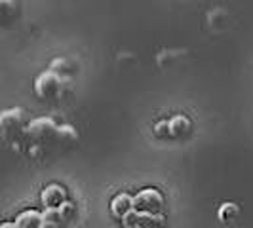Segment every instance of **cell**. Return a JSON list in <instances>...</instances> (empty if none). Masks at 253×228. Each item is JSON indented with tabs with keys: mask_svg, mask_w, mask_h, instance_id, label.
Here are the masks:
<instances>
[{
	"mask_svg": "<svg viewBox=\"0 0 253 228\" xmlns=\"http://www.w3.org/2000/svg\"><path fill=\"white\" fill-rule=\"evenodd\" d=\"M35 93L44 101H51L63 95V80L51 71H44L35 80Z\"/></svg>",
	"mask_w": 253,
	"mask_h": 228,
	"instance_id": "6da1fadb",
	"label": "cell"
},
{
	"mask_svg": "<svg viewBox=\"0 0 253 228\" xmlns=\"http://www.w3.org/2000/svg\"><path fill=\"white\" fill-rule=\"evenodd\" d=\"M133 207L139 213H149V215H158L164 209V196L156 189H145L133 196Z\"/></svg>",
	"mask_w": 253,
	"mask_h": 228,
	"instance_id": "7a4b0ae2",
	"label": "cell"
},
{
	"mask_svg": "<svg viewBox=\"0 0 253 228\" xmlns=\"http://www.w3.org/2000/svg\"><path fill=\"white\" fill-rule=\"evenodd\" d=\"M25 127V114L21 109H8L0 114V129L4 139H15L23 133Z\"/></svg>",
	"mask_w": 253,
	"mask_h": 228,
	"instance_id": "3957f363",
	"label": "cell"
},
{
	"mask_svg": "<svg viewBox=\"0 0 253 228\" xmlns=\"http://www.w3.org/2000/svg\"><path fill=\"white\" fill-rule=\"evenodd\" d=\"M57 127L59 126H57L51 118L42 116V118L33 120V122L27 126L25 131L31 141H35V143H46V141L55 139V135H57Z\"/></svg>",
	"mask_w": 253,
	"mask_h": 228,
	"instance_id": "277c9868",
	"label": "cell"
},
{
	"mask_svg": "<svg viewBox=\"0 0 253 228\" xmlns=\"http://www.w3.org/2000/svg\"><path fill=\"white\" fill-rule=\"evenodd\" d=\"M40 200L42 203L46 205V209L48 207H61L65 202H67V192L61 185H48V187H44L42 190V194H40Z\"/></svg>",
	"mask_w": 253,
	"mask_h": 228,
	"instance_id": "5b68a950",
	"label": "cell"
},
{
	"mask_svg": "<svg viewBox=\"0 0 253 228\" xmlns=\"http://www.w3.org/2000/svg\"><path fill=\"white\" fill-rule=\"evenodd\" d=\"M133 209H135V207H133V196H129L126 192L116 194L113 198V202H111V213H113L116 219H120V221L126 215H129Z\"/></svg>",
	"mask_w": 253,
	"mask_h": 228,
	"instance_id": "8992f818",
	"label": "cell"
},
{
	"mask_svg": "<svg viewBox=\"0 0 253 228\" xmlns=\"http://www.w3.org/2000/svg\"><path fill=\"white\" fill-rule=\"evenodd\" d=\"M169 129H171V137L183 139V137H187V135L190 133L192 124H190V120L187 118V116L177 114V116H173V118L169 120Z\"/></svg>",
	"mask_w": 253,
	"mask_h": 228,
	"instance_id": "52a82bcc",
	"label": "cell"
},
{
	"mask_svg": "<svg viewBox=\"0 0 253 228\" xmlns=\"http://www.w3.org/2000/svg\"><path fill=\"white\" fill-rule=\"evenodd\" d=\"M13 223L17 228H40L42 227V213H38L35 209H27L23 213H19Z\"/></svg>",
	"mask_w": 253,
	"mask_h": 228,
	"instance_id": "ba28073f",
	"label": "cell"
},
{
	"mask_svg": "<svg viewBox=\"0 0 253 228\" xmlns=\"http://www.w3.org/2000/svg\"><path fill=\"white\" fill-rule=\"evenodd\" d=\"M217 217H219V221H221L223 225H232V223L240 217V205L234 202H225L219 207Z\"/></svg>",
	"mask_w": 253,
	"mask_h": 228,
	"instance_id": "9c48e42d",
	"label": "cell"
},
{
	"mask_svg": "<svg viewBox=\"0 0 253 228\" xmlns=\"http://www.w3.org/2000/svg\"><path fill=\"white\" fill-rule=\"evenodd\" d=\"M53 75H57L59 78H71L73 73H75V65L71 63L69 59H65V57H57V59H53L50 63V69Z\"/></svg>",
	"mask_w": 253,
	"mask_h": 228,
	"instance_id": "30bf717a",
	"label": "cell"
},
{
	"mask_svg": "<svg viewBox=\"0 0 253 228\" xmlns=\"http://www.w3.org/2000/svg\"><path fill=\"white\" fill-rule=\"evenodd\" d=\"M55 141H57V143H61V145H65V147H73V145L78 143V133H76V129L73 126H69V124H61V126L57 127Z\"/></svg>",
	"mask_w": 253,
	"mask_h": 228,
	"instance_id": "8fae6325",
	"label": "cell"
},
{
	"mask_svg": "<svg viewBox=\"0 0 253 228\" xmlns=\"http://www.w3.org/2000/svg\"><path fill=\"white\" fill-rule=\"evenodd\" d=\"M152 135H154L156 139H160V141L169 139V137H171L169 120H160V122H156V124L152 126Z\"/></svg>",
	"mask_w": 253,
	"mask_h": 228,
	"instance_id": "7c38bea8",
	"label": "cell"
},
{
	"mask_svg": "<svg viewBox=\"0 0 253 228\" xmlns=\"http://www.w3.org/2000/svg\"><path fill=\"white\" fill-rule=\"evenodd\" d=\"M0 13L4 19H10L17 13V2L15 0H0Z\"/></svg>",
	"mask_w": 253,
	"mask_h": 228,
	"instance_id": "4fadbf2b",
	"label": "cell"
},
{
	"mask_svg": "<svg viewBox=\"0 0 253 228\" xmlns=\"http://www.w3.org/2000/svg\"><path fill=\"white\" fill-rule=\"evenodd\" d=\"M59 213H61V217H63V223H71L73 219L76 217V213H78V209H76V203L73 202H67L59 207Z\"/></svg>",
	"mask_w": 253,
	"mask_h": 228,
	"instance_id": "5bb4252c",
	"label": "cell"
},
{
	"mask_svg": "<svg viewBox=\"0 0 253 228\" xmlns=\"http://www.w3.org/2000/svg\"><path fill=\"white\" fill-rule=\"evenodd\" d=\"M42 221H46V223H55V225H63V217L59 213V207H48V209H44Z\"/></svg>",
	"mask_w": 253,
	"mask_h": 228,
	"instance_id": "9a60e30c",
	"label": "cell"
},
{
	"mask_svg": "<svg viewBox=\"0 0 253 228\" xmlns=\"http://www.w3.org/2000/svg\"><path fill=\"white\" fill-rule=\"evenodd\" d=\"M40 228H61V225H55V223H46V221H42V227Z\"/></svg>",
	"mask_w": 253,
	"mask_h": 228,
	"instance_id": "2e32d148",
	"label": "cell"
},
{
	"mask_svg": "<svg viewBox=\"0 0 253 228\" xmlns=\"http://www.w3.org/2000/svg\"><path fill=\"white\" fill-rule=\"evenodd\" d=\"M0 228H17V227H15V223H4Z\"/></svg>",
	"mask_w": 253,
	"mask_h": 228,
	"instance_id": "e0dca14e",
	"label": "cell"
}]
</instances>
